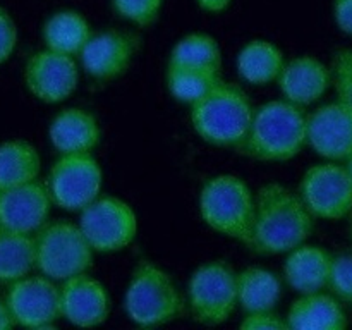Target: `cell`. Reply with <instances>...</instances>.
<instances>
[{"instance_id":"cell-16","label":"cell","mask_w":352,"mask_h":330,"mask_svg":"<svg viewBox=\"0 0 352 330\" xmlns=\"http://www.w3.org/2000/svg\"><path fill=\"white\" fill-rule=\"evenodd\" d=\"M110 296L98 278L86 274L60 282L62 318L81 329L103 325L110 316Z\"/></svg>"},{"instance_id":"cell-26","label":"cell","mask_w":352,"mask_h":330,"mask_svg":"<svg viewBox=\"0 0 352 330\" xmlns=\"http://www.w3.org/2000/svg\"><path fill=\"white\" fill-rule=\"evenodd\" d=\"M220 81V72L212 69L168 64L165 71V85L172 98L189 107L205 98Z\"/></svg>"},{"instance_id":"cell-14","label":"cell","mask_w":352,"mask_h":330,"mask_svg":"<svg viewBox=\"0 0 352 330\" xmlns=\"http://www.w3.org/2000/svg\"><path fill=\"white\" fill-rule=\"evenodd\" d=\"M136 38L126 31L107 30L93 33L78 55L82 72L96 81H113L133 64Z\"/></svg>"},{"instance_id":"cell-9","label":"cell","mask_w":352,"mask_h":330,"mask_svg":"<svg viewBox=\"0 0 352 330\" xmlns=\"http://www.w3.org/2000/svg\"><path fill=\"white\" fill-rule=\"evenodd\" d=\"M45 184L54 206L79 213L102 196V165L93 153L60 155L48 170Z\"/></svg>"},{"instance_id":"cell-37","label":"cell","mask_w":352,"mask_h":330,"mask_svg":"<svg viewBox=\"0 0 352 330\" xmlns=\"http://www.w3.org/2000/svg\"><path fill=\"white\" fill-rule=\"evenodd\" d=\"M351 236H352V222H351Z\"/></svg>"},{"instance_id":"cell-35","label":"cell","mask_w":352,"mask_h":330,"mask_svg":"<svg viewBox=\"0 0 352 330\" xmlns=\"http://www.w3.org/2000/svg\"><path fill=\"white\" fill-rule=\"evenodd\" d=\"M16 325L12 315H10V309L7 306V302L0 301V330L10 329V327Z\"/></svg>"},{"instance_id":"cell-23","label":"cell","mask_w":352,"mask_h":330,"mask_svg":"<svg viewBox=\"0 0 352 330\" xmlns=\"http://www.w3.org/2000/svg\"><path fill=\"white\" fill-rule=\"evenodd\" d=\"M282 298V280L277 274L261 267L237 272V299L244 313L272 311Z\"/></svg>"},{"instance_id":"cell-18","label":"cell","mask_w":352,"mask_h":330,"mask_svg":"<svg viewBox=\"0 0 352 330\" xmlns=\"http://www.w3.org/2000/svg\"><path fill=\"white\" fill-rule=\"evenodd\" d=\"M48 138L58 155L93 153L102 141V127L89 110L69 107L52 119Z\"/></svg>"},{"instance_id":"cell-4","label":"cell","mask_w":352,"mask_h":330,"mask_svg":"<svg viewBox=\"0 0 352 330\" xmlns=\"http://www.w3.org/2000/svg\"><path fill=\"white\" fill-rule=\"evenodd\" d=\"M188 302L167 270L150 260L134 267L124 294V309L134 325L143 329L167 325L181 318Z\"/></svg>"},{"instance_id":"cell-3","label":"cell","mask_w":352,"mask_h":330,"mask_svg":"<svg viewBox=\"0 0 352 330\" xmlns=\"http://www.w3.org/2000/svg\"><path fill=\"white\" fill-rule=\"evenodd\" d=\"M254 107L241 86L220 81L205 98L191 105L189 119L205 143L241 148L253 122Z\"/></svg>"},{"instance_id":"cell-11","label":"cell","mask_w":352,"mask_h":330,"mask_svg":"<svg viewBox=\"0 0 352 330\" xmlns=\"http://www.w3.org/2000/svg\"><path fill=\"white\" fill-rule=\"evenodd\" d=\"M6 302L16 325L28 329H48L62 318L60 285L41 274L12 282Z\"/></svg>"},{"instance_id":"cell-1","label":"cell","mask_w":352,"mask_h":330,"mask_svg":"<svg viewBox=\"0 0 352 330\" xmlns=\"http://www.w3.org/2000/svg\"><path fill=\"white\" fill-rule=\"evenodd\" d=\"M315 217L301 195L280 182H267L256 191L253 229L246 246L261 256L287 254L309 239Z\"/></svg>"},{"instance_id":"cell-19","label":"cell","mask_w":352,"mask_h":330,"mask_svg":"<svg viewBox=\"0 0 352 330\" xmlns=\"http://www.w3.org/2000/svg\"><path fill=\"white\" fill-rule=\"evenodd\" d=\"M333 256L322 246L302 243L285 254L284 280L298 294H311L329 287Z\"/></svg>"},{"instance_id":"cell-15","label":"cell","mask_w":352,"mask_h":330,"mask_svg":"<svg viewBox=\"0 0 352 330\" xmlns=\"http://www.w3.org/2000/svg\"><path fill=\"white\" fill-rule=\"evenodd\" d=\"M52 206L47 184L38 179L0 189V227L34 236L48 222Z\"/></svg>"},{"instance_id":"cell-20","label":"cell","mask_w":352,"mask_h":330,"mask_svg":"<svg viewBox=\"0 0 352 330\" xmlns=\"http://www.w3.org/2000/svg\"><path fill=\"white\" fill-rule=\"evenodd\" d=\"M285 320L291 330H342L347 327V315L339 299L322 291L299 294L289 306Z\"/></svg>"},{"instance_id":"cell-2","label":"cell","mask_w":352,"mask_h":330,"mask_svg":"<svg viewBox=\"0 0 352 330\" xmlns=\"http://www.w3.org/2000/svg\"><path fill=\"white\" fill-rule=\"evenodd\" d=\"M308 146V116L287 100H270L254 109L239 150L260 162H289Z\"/></svg>"},{"instance_id":"cell-21","label":"cell","mask_w":352,"mask_h":330,"mask_svg":"<svg viewBox=\"0 0 352 330\" xmlns=\"http://www.w3.org/2000/svg\"><path fill=\"white\" fill-rule=\"evenodd\" d=\"M237 74L244 82L267 86L277 81L285 65L284 52L270 40L254 38L237 54Z\"/></svg>"},{"instance_id":"cell-5","label":"cell","mask_w":352,"mask_h":330,"mask_svg":"<svg viewBox=\"0 0 352 330\" xmlns=\"http://www.w3.org/2000/svg\"><path fill=\"white\" fill-rule=\"evenodd\" d=\"M256 195L248 182L234 174H217L199 189L201 220L215 232L248 244L253 229Z\"/></svg>"},{"instance_id":"cell-27","label":"cell","mask_w":352,"mask_h":330,"mask_svg":"<svg viewBox=\"0 0 352 330\" xmlns=\"http://www.w3.org/2000/svg\"><path fill=\"white\" fill-rule=\"evenodd\" d=\"M168 64L191 65V67L222 69V48L219 41L206 33H189L172 47Z\"/></svg>"},{"instance_id":"cell-36","label":"cell","mask_w":352,"mask_h":330,"mask_svg":"<svg viewBox=\"0 0 352 330\" xmlns=\"http://www.w3.org/2000/svg\"><path fill=\"white\" fill-rule=\"evenodd\" d=\"M347 164H346V167H347V172H349V175H351V179H352V155L349 158H347Z\"/></svg>"},{"instance_id":"cell-31","label":"cell","mask_w":352,"mask_h":330,"mask_svg":"<svg viewBox=\"0 0 352 330\" xmlns=\"http://www.w3.org/2000/svg\"><path fill=\"white\" fill-rule=\"evenodd\" d=\"M241 329L243 330H287V320L272 311H258V313H244L241 320Z\"/></svg>"},{"instance_id":"cell-32","label":"cell","mask_w":352,"mask_h":330,"mask_svg":"<svg viewBox=\"0 0 352 330\" xmlns=\"http://www.w3.org/2000/svg\"><path fill=\"white\" fill-rule=\"evenodd\" d=\"M17 43V28L10 14L0 7V64L12 55Z\"/></svg>"},{"instance_id":"cell-34","label":"cell","mask_w":352,"mask_h":330,"mask_svg":"<svg viewBox=\"0 0 352 330\" xmlns=\"http://www.w3.org/2000/svg\"><path fill=\"white\" fill-rule=\"evenodd\" d=\"M196 3L199 6V9L205 10L210 14H220L223 10H227L232 3V0H196Z\"/></svg>"},{"instance_id":"cell-29","label":"cell","mask_w":352,"mask_h":330,"mask_svg":"<svg viewBox=\"0 0 352 330\" xmlns=\"http://www.w3.org/2000/svg\"><path fill=\"white\" fill-rule=\"evenodd\" d=\"M332 85L336 88L337 98L352 107V50L344 48L333 55Z\"/></svg>"},{"instance_id":"cell-28","label":"cell","mask_w":352,"mask_h":330,"mask_svg":"<svg viewBox=\"0 0 352 330\" xmlns=\"http://www.w3.org/2000/svg\"><path fill=\"white\" fill-rule=\"evenodd\" d=\"M165 0H112V9L120 19L140 28L157 23Z\"/></svg>"},{"instance_id":"cell-13","label":"cell","mask_w":352,"mask_h":330,"mask_svg":"<svg viewBox=\"0 0 352 330\" xmlns=\"http://www.w3.org/2000/svg\"><path fill=\"white\" fill-rule=\"evenodd\" d=\"M308 146L325 160H347L352 155V107L337 100L313 110L308 116Z\"/></svg>"},{"instance_id":"cell-10","label":"cell","mask_w":352,"mask_h":330,"mask_svg":"<svg viewBox=\"0 0 352 330\" xmlns=\"http://www.w3.org/2000/svg\"><path fill=\"white\" fill-rule=\"evenodd\" d=\"M299 195L315 219L340 220L352 212V179L346 165L315 164L305 172Z\"/></svg>"},{"instance_id":"cell-8","label":"cell","mask_w":352,"mask_h":330,"mask_svg":"<svg viewBox=\"0 0 352 330\" xmlns=\"http://www.w3.org/2000/svg\"><path fill=\"white\" fill-rule=\"evenodd\" d=\"M79 227L95 253H119L133 244L140 230L136 210L119 196H98L79 212Z\"/></svg>"},{"instance_id":"cell-12","label":"cell","mask_w":352,"mask_h":330,"mask_svg":"<svg viewBox=\"0 0 352 330\" xmlns=\"http://www.w3.org/2000/svg\"><path fill=\"white\" fill-rule=\"evenodd\" d=\"M79 67L81 65L72 55L43 48L28 58L24 65V85L40 102H65L78 89Z\"/></svg>"},{"instance_id":"cell-25","label":"cell","mask_w":352,"mask_h":330,"mask_svg":"<svg viewBox=\"0 0 352 330\" xmlns=\"http://www.w3.org/2000/svg\"><path fill=\"white\" fill-rule=\"evenodd\" d=\"M36 268L34 237L0 227V284H12Z\"/></svg>"},{"instance_id":"cell-6","label":"cell","mask_w":352,"mask_h":330,"mask_svg":"<svg viewBox=\"0 0 352 330\" xmlns=\"http://www.w3.org/2000/svg\"><path fill=\"white\" fill-rule=\"evenodd\" d=\"M33 237L36 270L52 280L64 282L93 267L95 251L78 222H47Z\"/></svg>"},{"instance_id":"cell-33","label":"cell","mask_w":352,"mask_h":330,"mask_svg":"<svg viewBox=\"0 0 352 330\" xmlns=\"http://www.w3.org/2000/svg\"><path fill=\"white\" fill-rule=\"evenodd\" d=\"M333 17L339 30L352 36V0H336Z\"/></svg>"},{"instance_id":"cell-24","label":"cell","mask_w":352,"mask_h":330,"mask_svg":"<svg viewBox=\"0 0 352 330\" xmlns=\"http://www.w3.org/2000/svg\"><path fill=\"white\" fill-rule=\"evenodd\" d=\"M41 172V157L36 148L23 140L0 144V189L36 181Z\"/></svg>"},{"instance_id":"cell-17","label":"cell","mask_w":352,"mask_h":330,"mask_svg":"<svg viewBox=\"0 0 352 330\" xmlns=\"http://www.w3.org/2000/svg\"><path fill=\"white\" fill-rule=\"evenodd\" d=\"M277 85L287 102L299 107L313 105L332 86V69L313 55H298L285 60Z\"/></svg>"},{"instance_id":"cell-22","label":"cell","mask_w":352,"mask_h":330,"mask_svg":"<svg viewBox=\"0 0 352 330\" xmlns=\"http://www.w3.org/2000/svg\"><path fill=\"white\" fill-rule=\"evenodd\" d=\"M91 34L93 31L88 19L81 12L71 9L52 14L41 30L45 48L72 57L81 54Z\"/></svg>"},{"instance_id":"cell-7","label":"cell","mask_w":352,"mask_h":330,"mask_svg":"<svg viewBox=\"0 0 352 330\" xmlns=\"http://www.w3.org/2000/svg\"><path fill=\"white\" fill-rule=\"evenodd\" d=\"M186 302L195 322L222 325L239 306L237 272L223 260L205 261L189 277Z\"/></svg>"},{"instance_id":"cell-30","label":"cell","mask_w":352,"mask_h":330,"mask_svg":"<svg viewBox=\"0 0 352 330\" xmlns=\"http://www.w3.org/2000/svg\"><path fill=\"white\" fill-rule=\"evenodd\" d=\"M329 289L336 294L337 299L352 305V254L333 256Z\"/></svg>"}]
</instances>
